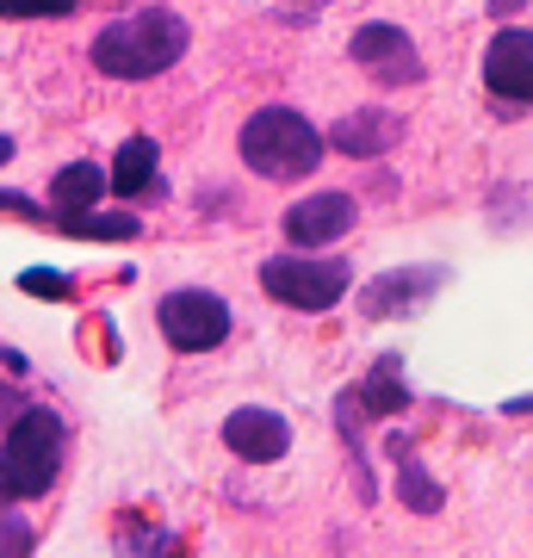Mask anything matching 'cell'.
<instances>
[{
  "mask_svg": "<svg viewBox=\"0 0 533 558\" xmlns=\"http://www.w3.org/2000/svg\"><path fill=\"white\" fill-rule=\"evenodd\" d=\"M180 50H186V20L168 7H137L94 38V69L112 81H149L161 69H174Z\"/></svg>",
  "mask_w": 533,
  "mask_h": 558,
  "instance_id": "6da1fadb",
  "label": "cell"
},
{
  "mask_svg": "<svg viewBox=\"0 0 533 558\" xmlns=\"http://www.w3.org/2000/svg\"><path fill=\"white\" fill-rule=\"evenodd\" d=\"M62 465V416L44 410V403H25L20 416L7 422V440H0V497H44L57 484Z\"/></svg>",
  "mask_w": 533,
  "mask_h": 558,
  "instance_id": "7a4b0ae2",
  "label": "cell"
},
{
  "mask_svg": "<svg viewBox=\"0 0 533 558\" xmlns=\"http://www.w3.org/2000/svg\"><path fill=\"white\" fill-rule=\"evenodd\" d=\"M237 149L261 180H298V174H311L316 161H323L316 124L304 119V112H292V106H261L255 119L242 124Z\"/></svg>",
  "mask_w": 533,
  "mask_h": 558,
  "instance_id": "3957f363",
  "label": "cell"
},
{
  "mask_svg": "<svg viewBox=\"0 0 533 558\" xmlns=\"http://www.w3.org/2000/svg\"><path fill=\"white\" fill-rule=\"evenodd\" d=\"M348 279H354L348 260H316L311 248H304V255H274L267 267H261L267 299L292 304V311H329V304H341Z\"/></svg>",
  "mask_w": 533,
  "mask_h": 558,
  "instance_id": "277c9868",
  "label": "cell"
},
{
  "mask_svg": "<svg viewBox=\"0 0 533 558\" xmlns=\"http://www.w3.org/2000/svg\"><path fill=\"white\" fill-rule=\"evenodd\" d=\"M156 323H161V336H168V348L205 354V348H218V341L230 336V304H223L218 292L186 286V292H168V299L156 304Z\"/></svg>",
  "mask_w": 533,
  "mask_h": 558,
  "instance_id": "5b68a950",
  "label": "cell"
},
{
  "mask_svg": "<svg viewBox=\"0 0 533 558\" xmlns=\"http://www.w3.org/2000/svg\"><path fill=\"white\" fill-rule=\"evenodd\" d=\"M348 57L366 69V75L391 81V87H403V81H422V57H415V44L397 32V25H360L354 44H348Z\"/></svg>",
  "mask_w": 533,
  "mask_h": 558,
  "instance_id": "8992f818",
  "label": "cell"
},
{
  "mask_svg": "<svg viewBox=\"0 0 533 558\" xmlns=\"http://www.w3.org/2000/svg\"><path fill=\"white\" fill-rule=\"evenodd\" d=\"M279 223H286V242H292V248L341 242L354 230V199H348V193H311V199H298Z\"/></svg>",
  "mask_w": 533,
  "mask_h": 558,
  "instance_id": "52a82bcc",
  "label": "cell"
},
{
  "mask_svg": "<svg viewBox=\"0 0 533 558\" xmlns=\"http://www.w3.org/2000/svg\"><path fill=\"white\" fill-rule=\"evenodd\" d=\"M484 81L502 100L533 106V32H496L484 50Z\"/></svg>",
  "mask_w": 533,
  "mask_h": 558,
  "instance_id": "ba28073f",
  "label": "cell"
},
{
  "mask_svg": "<svg viewBox=\"0 0 533 558\" xmlns=\"http://www.w3.org/2000/svg\"><path fill=\"white\" fill-rule=\"evenodd\" d=\"M223 447L237 459H249V465H274V459H286V447H292V428H286V416H274V410H237V416L223 422Z\"/></svg>",
  "mask_w": 533,
  "mask_h": 558,
  "instance_id": "9c48e42d",
  "label": "cell"
},
{
  "mask_svg": "<svg viewBox=\"0 0 533 558\" xmlns=\"http://www.w3.org/2000/svg\"><path fill=\"white\" fill-rule=\"evenodd\" d=\"M397 137H403V119L385 112V106H360V112L336 119V131H329V143H336L341 156H385Z\"/></svg>",
  "mask_w": 533,
  "mask_h": 558,
  "instance_id": "30bf717a",
  "label": "cell"
},
{
  "mask_svg": "<svg viewBox=\"0 0 533 558\" xmlns=\"http://www.w3.org/2000/svg\"><path fill=\"white\" fill-rule=\"evenodd\" d=\"M106 186H112V168H99V161H69V168H57L50 199H57V211H87Z\"/></svg>",
  "mask_w": 533,
  "mask_h": 558,
  "instance_id": "8fae6325",
  "label": "cell"
},
{
  "mask_svg": "<svg viewBox=\"0 0 533 558\" xmlns=\"http://www.w3.org/2000/svg\"><path fill=\"white\" fill-rule=\"evenodd\" d=\"M149 186H156V143L149 137H124L119 156H112V193L137 199V193H149Z\"/></svg>",
  "mask_w": 533,
  "mask_h": 558,
  "instance_id": "7c38bea8",
  "label": "cell"
},
{
  "mask_svg": "<svg viewBox=\"0 0 533 558\" xmlns=\"http://www.w3.org/2000/svg\"><path fill=\"white\" fill-rule=\"evenodd\" d=\"M360 410H373V416H397L403 403H410V385H403V373H397V360H378L373 366V379L354 391Z\"/></svg>",
  "mask_w": 533,
  "mask_h": 558,
  "instance_id": "4fadbf2b",
  "label": "cell"
},
{
  "mask_svg": "<svg viewBox=\"0 0 533 558\" xmlns=\"http://www.w3.org/2000/svg\"><path fill=\"white\" fill-rule=\"evenodd\" d=\"M50 223H57V230H69V236H119V242H131L143 230L137 218H124V211H112V218H87V211H50Z\"/></svg>",
  "mask_w": 533,
  "mask_h": 558,
  "instance_id": "5bb4252c",
  "label": "cell"
},
{
  "mask_svg": "<svg viewBox=\"0 0 533 558\" xmlns=\"http://www.w3.org/2000/svg\"><path fill=\"white\" fill-rule=\"evenodd\" d=\"M397 490H403V502H410L415 515H435V509H440V490L428 484V472H422L403 447H397Z\"/></svg>",
  "mask_w": 533,
  "mask_h": 558,
  "instance_id": "9a60e30c",
  "label": "cell"
},
{
  "mask_svg": "<svg viewBox=\"0 0 533 558\" xmlns=\"http://www.w3.org/2000/svg\"><path fill=\"white\" fill-rule=\"evenodd\" d=\"M435 279H440V274H422L415 286H403V279H378L373 292H366V317H385L391 304H403V311H410V299H422V292H435Z\"/></svg>",
  "mask_w": 533,
  "mask_h": 558,
  "instance_id": "2e32d148",
  "label": "cell"
},
{
  "mask_svg": "<svg viewBox=\"0 0 533 558\" xmlns=\"http://www.w3.org/2000/svg\"><path fill=\"white\" fill-rule=\"evenodd\" d=\"M32 521L20 515V509H13V497H0V558H25L32 553Z\"/></svg>",
  "mask_w": 533,
  "mask_h": 558,
  "instance_id": "e0dca14e",
  "label": "cell"
},
{
  "mask_svg": "<svg viewBox=\"0 0 533 558\" xmlns=\"http://www.w3.org/2000/svg\"><path fill=\"white\" fill-rule=\"evenodd\" d=\"M81 0H0V20H62Z\"/></svg>",
  "mask_w": 533,
  "mask_h": 558,
  "instance_id": "ac0fdd59",
  "label": "cell"
},
{
  "mask_svg": "<svg viewBox=\"0 0 533 558\" xmlns=\"http://www.w3.org/2000/svg\"><path fill=\"white\" fill-rule=\"evenodd\" d=\"M20 292H32V299H69V292H75V279L50 274V267H32V274H20Z\"/></svg>",
  "mask_w": 533,
  "mask_h": 558,
  "instance_id": "d6986e66",
  "label": "cell"
},
{
  "mask_svg": "<svg viewBox=\"0 0 533 558\" xmlns=\"http://www.w3.org/2000/svg\"><path fill=\"white\" fill-rule=\"evenodd\" d=\"M0 211H20V218H32V223H50L38 199H25V193H7V186H0Z\"/></svg>",
  "mask_w": 533,
  "mask_h": 558,
  "instance_id": "ffe728a7",
  "label": "cell"
},
{
  "mask_svg": "<svg viewBox=\"0 0 533 558\" xmlns=\"http://www.w3.org/2000/svg\"><path fill=\"white\" fill-rule=\"evenodd\" d=\"M13 416H20V403H13V391H7V379H0V428H7Z\"/></svg>",
  "mask_w": 533,
  "mask_h": 558,
  "instance_id": "44dd1931",
  "label": "cell"
},
{
  "mask_svg": "<svg viewBox=\"0 0 533 558\" xmlns=\"http://www.w3.org/2000/svg\"><path fill=\"white\" fill-rule=\"evenodd\" d=\"M0 366H7L13 379H20V373H25V354H20V348H0Z\"/></svg>",
  "mask_w": 533,
  "mask_h": 558,
  "instance_id": "7402d4cb",
  "label": "cell"
},
{
  "mask_svg": "<svg viewBox=\"0 0 533 558\" xmlns=\"http://www.w3.org/2000/svg\"><path fill=\"white\" fill-rule=\"evenodd\" d=\"M7 156H13V143H7V137H0V168H7Z\"/></svg>",
  "mask_w": 533,
  "mask_h": 558,
  "instance_id": "603a6c76",
  "label": "cell"
}]
</instances>
